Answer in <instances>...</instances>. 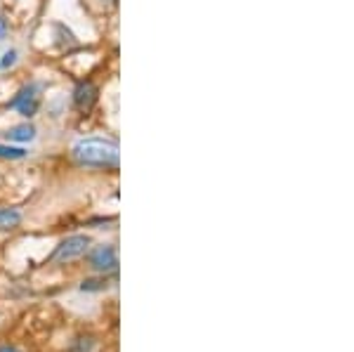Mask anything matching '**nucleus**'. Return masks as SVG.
<instances>
[{
	"label": "nucleus",
	"instance_id": "f257e3e1",
	"mask_svg": "<svg viewBox=\"0 0 354 352\" xmlns=\"http://www.w3.org/2000/svg\"><path fill=\"white\" fill-rule=\"evenodd\" d=\"M73 158L81 166H97V168H118V145L113 140L102 138H85L73 145Z\"/></svg>",
	"mask_w": 354,
	"mask_h": 352
},
{
	"label": "nucleus",
	"instance_id": "f03ea898",
	"mask_svg": "<svg viewBox=\"0 0 354 352\" xmlns=\"http://www.w3.org/2000/svg\"><path fill=\"white\" fill-rule=\"evenodd\" d=\"M90 239L85 234H76V237H68L66 241H62L57 246V251L53 253V263H68V260H76L88 251Z\"/></svg>",
	"mask_w": 354,
	"mask_h": 352
},
{
	"label": "nucleus",
	"instance_id": "7ed1b4c3",
	"mask_svg": "<svg viewBox=\"0 0 354 352\" xmlns=\"http://www.w3.org/2000/svg\"><path fill=\"white\" fill-rule=\"evenodd\" d=\"M10 106L19 109L21 116H26V118L36 116L38 106H41V98H38V85H26V88H21L19 95H17L15 100H10Z\"/></svg>",
	"mask_w": 354,
	"mask_h": 352
},
{
	"label": "nucleus",
	"instance_id": "20e7f679",
	"mask_svg": "<svg viewBox=\"0 0 354 352\" xmlns=\"http://www.w3.org/2000/svg\"><path fill=\"white\" fill-rule=\"evenodd\" d=\"M90 265L100 272H113L118 268V251L113 246H97L90 251Z\"/></svg>",
	"mask_w": 354,
	"mask_h": 352
},
{
	"label": "nucleus",
	"instance_id": "39448f33",
	"mask_svg": "<svg viewBox=\"0 0 354 352\" xmlns=\"http://www.w3.org/2000/svg\"><path fill=\"white\" fill-rule=\"evenodd\" d=\"M97 98H100V90H97V85L93 81H81L76 85V90H73V102H76V106L83 113L93 109L97 104Z\"/></svg>",
	"mask_w": 354,
	"mask_h": 352
},
{
	"label": "nucleus",
	"instance_id": "423d86ee",
	"mask_svg": "<svg viewBox=\"0 0 354 352\" xmlns=\"http://www.w3.org/2000/svg\"><path fill=\"white\" fill-rule=\"evenodd\" d=\"M5 138L12 140V142H31L33 138H36V128L24 123V126H17L12 130H8V133H5Z\"/></svg>",
	"mask_w": 354,
	"mask_h": 352
},
{
	"label": "nucleus",
	"instance_id": "0eeeda50",
	"mask_svg": "<svg viewBox=\"0 0 354 352\" xmlns=\"http://www.w3.org/2000/svg\"><path fill=\"white\" fill-rule=\"evenodd\" d=\"M21 223V215L17 211H10V208H0V232L5 230H15Z\"/></svg>",
	"mask_w": 354,
	"mask_h": 352
},
{
	"label": "nucleus",
	"instance_id": "6e6552de",
	"mask_svg": "<svg viewBox=\"0 0 354 352\" xmlns=\"http://www.w3.org/2000/svg\"><path fill=\"white\" fill-rule=\"evenodd\" d=\"M26 151L21 147H8L0 145V158H10V161H17V158H24Z\"/></svg>",
	"mask_w": 354,
	"mask_h": 352
},
{
	"label": "nucleus",
	"instance_id": "1a4fd4ad",
	"mask_svg": "<svg viewBox=\"0 0 354 352\" xmlns=\"http://www.w3.org/2000/svg\"><path fill=\"white\" fill-rule=\"evenodd\" d=\"M81 288H83V291H102V288H104V284L90 279V281H83V284H81Z\"/></svg>",
	"mask_w": 354,
	"mask_h": 352
},
{
	"label": "nucleus",
	"instance_id": "9d476101",
	"mask_svg": "<svg viewBox=\"0 0 354 352\" xmlns=\"http://www.w3.org/2000/svg\"><path fill=\"white\" fill-rule=\"evenodd\" d=\"M17 62V53L15 50H8V53L3 55V66H12Z\"/></svg>",
	"mask_w": 354,
	"mask_h": 352
},
{
	"label": "nucleus",
	"instance_id": "9b49d317",
	"mask_svg": "<svg viewBox=\"0 0 354 352\" xmlns=\"http://www.w3.org/2000/svg\"><path fill=\"white\" fill-rule=\"evenodd\" d=\"M5 31H8V26H5V19H0V38L5 36Z\"/></svg>",
	"mask_w": 354,
	"mask_h": 352
},
{
	"label": "nucleus",
	"instance_id": "f8f14e48",
	"mask_svg": "<svg viewBox=\"0 0 354 352\" xmlns=\"http://www.w3.org/2000/svg\"><path fill=\"white\" fill-rule=\"evenodd\" d=\"M0 352H19V350H15V348H10V345H3V348H0Z\"/></svg>",
	"mask_w": 354,
	"mask_h": 352
}]
</instances>
